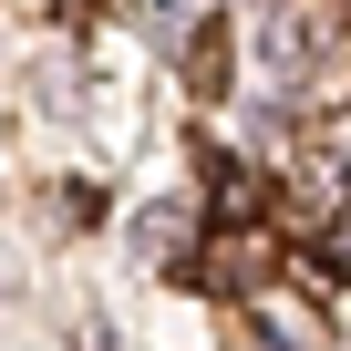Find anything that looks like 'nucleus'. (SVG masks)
Returning <instances> with one entry per match:
<instances>
[{
  "label": "nucleus",
  "mask_w": 351,
  "mask_h": 351,
  "mask_svg": "<svg viewBox=\"0 0 351 351\" xmlns=\"http://www.w3.org/2000/svg\"><path fill=\"white\" fill-rule=\"evenodd\" d=\"M207 279H217V289H238V300H258V289H269V238H228Z\"/></svg>",
  "instance_id": "f257e3e1"
},
{
  "label": "nucleus",
  "mask_w": 351,
  "mask_h": 351,
  "mask_svg": "<svg viewBox=\"0 0 351 351\" xmlns=\"http://www.w3.org/2000/svg\"><path fill=\"white\" fill-rule=\"evenodd\" d=\"M186 73H197V93H217V73H228V21H197V32H186Z\"/></svg>",
  "instance_id": "f03ea898"
},
{
  "label": "nucleus",
  "mask_w": 351,
  "mask_h": 351,
  "mask_svg": "<svg viewBox=\"0 0 351 351\" xmlns=\"http://www.w3.org/2000/svg\"><path fill=\"white\" fill-rule=\"evenodd\" d=\"M248 310H258V330H269V341H279V351H320V341H310V320H300V310H289V300H269V289H258V300H248Z\"/></svg>",
  "instance_id": "7ed1b4c3"
},
{
  "label": "nucleus",
  "mask_w": 351,
  "mask_h": 351,
  "mask_svg": "<svg viewBox=\"0 0 351 351\" xmlns=\"http://www.w3.org/2000/svg\"><path fill=\"white\" fill-rule=\"evenodd\" d=\"M289 207H300V217H341V176H330V165H310L300 186H289Z\"/></svg>",
  "instance_id": "20e7f679"
},
{
  "label": "nucleus",
  "mask_w": 351,
  "mask_h": 351,
  "mask_svg": "<svg viewBox=\"0 0 351 351\" xmlns=\"http://www.w3.org/2000/svg\"><path fill=\"white\" fill-rule=\"evenodd\" d=\"M134 248H145V258H176V248H186V217H176V207H155V217L134 228Z\"/></svg>",
  "instance_id": "39448f33"
},
{
  "label": "nucleus",
  "mask_w": 351,
  "mask_h": 351,
  "mask_svg": "<svg viewBox=\"0 0 351 351\" xmlns=\"http://www.w3.org/2000/svg\"><path fill=\"white\" fill-rule=\"evenodd\" d=\"M258 207V176L248 165H217V217H248Z\"/></svg>",
  "instance_id": "423d86ee"
}]
</instances>
